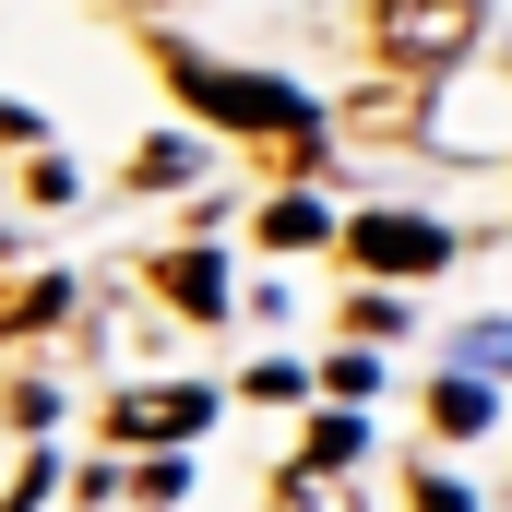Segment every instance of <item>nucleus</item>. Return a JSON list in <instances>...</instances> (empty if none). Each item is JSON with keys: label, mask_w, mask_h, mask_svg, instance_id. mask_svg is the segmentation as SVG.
<instances>
[{"label": "nucleus", "mask_w": 512, "mask_h": 512, "mask_svg": "<svg viewBox=\"0 0 512 512\" xmlns=\"http://www.w3.org/2000/svg\"><path fill=\"white\" fill-rule=\"evenodd\" d=\"M167 72H179V96H191V108H215V120H251V131H274V143H310V108H298L286 84L215 72V60H191V48H167Z\"/></svg>", "instance_id": "obj_1"}, {"label": "nucleus", "mask_w": 512, "mask_h": 512, "mask_svg": "<svg viewBox=\"0 0 512 512\" xmlns=\"http://www.w3.org/2000/svg\"><path fill=\"white\" fill-rule=\"evenodd\" d=\"M477 12L489 0H382V60L393 72H453L477 48Z\"/></svg>", "instance_id": "obj_2"}, {"label": "nucleus", "mask_w": 512, "mask_h": 512, "mask_svg": "<svg viewBox=\"0 0 512 512\" xmlns=\"http://www.w3.org/2000/svg\"><path fill=\"white\" fill-rule=\"evenodd\" d=\"M441 251H453V239H441L429 215H358V262H370V274H429Z\"/></svg>", "instance_id": "obj_3"}, {"label": "nucleus", "mask_w": 512, "mask_h": 512, "mask_svg": "<svg viewBox=\"0 0 512 512\" xmlns=\"http://www.w3.org/2000/svg\"><path fill=\"white\" fill-rule=\"evenodd\" d=\"M203 417H215V393L167 382V393H131V405H120V417H108V429H120V441H191Z\"/></svg>", "instance_id": "obj_4"}, {"label": "nucleus", "mask_w": 512, "mask_h": 512, "mask_svg": "<svg viewBox=\"0 0 512 512\" xmlns=\"http://www.w3.org/2000/svg\"><path fill=\"white\" fill-rule=\"evenodd\" d=\"M155 286H167L179 310H227V274H215V251H179V262H155Z\"/></svg>", "instance_id": "obj_5"}, {"label": "nucleus", "mask_w": 512, "mask_h": 512, "mask_svg": "<svg viewBox=\"0 0 512 512\" xmlns=\"http://www.w3.org/2000/svg\"><path fill=\"white\" fill-rule=\"evenodd\" d=\"M60 298H72L60 274H36V286H12V298H0V334H24V322H60Z\"/></svg>", "instance_id": "obj_6"}, {"label": "nucleus", "mask_w": 512, "mask_h": 512, "mask_svg": "<svg viewBox=\"0 0 512 512\" xmlns=\"http://www.w3.org/2000/svg\"><path fill=\"white\" fill-rule=\"evenodd\" d=\"M429 417L465 441V429H489V393H477V382H441V393H429Z\"/></svg>", "instance_id": "obj_7"}, {"label": "nucleus", "mask_w": 512, "mask_h": 512, "mask_svg": "<svg viewBox=\"0 0 512 512\" xmlns=\"http://www.w3.org/2000/svg\"><path fill=\"white\" fill-rule=\"evenodd\" d=\"M262 239H274V251H310V239H322V203H274Z\"/></svg>", "instance_id": "obj_8"}, {"label": "nucleus", "mask_w": 512, "mask_h": 512, "mask_svg": "<svg viewBox=\"0 0 512 512\" xmlns=\"http://www.w3.org/2000/svg\"><path fill=\"white\" fill-rule=\"evenodd\" d=\"M417 512H465V489L453 477H417Z\"/></svg>", "instance_id": "obj_9"}]
</instances>
